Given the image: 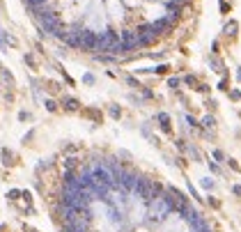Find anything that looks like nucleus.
I'll return each instance as SVG.
<instances>
[{"label": "nucleus", "instance_id": "nucleus-1", "mask_svg": "<svg viewBox=\"0 0 241 232\" xmlns=\"http://www.w3.org/2000/svg\"><path fill=\"white\" fill-rule=\"evenodd\" d=\"M152 184H154L152 179L138 177V184H136V189H133V191H136V193H138L143 200H147V202H149L152 198H154V195H152Z\"/></svg>", "mask_w": 241, "mask_h": 232}, {"label": "nucleus", "instance_id": "nucleus-2", "mask_svg": "<svg viewBox=\"0 0 241 232\" xmlns=\"http://www.w3.org/2000/svg\"><path fill=\"white\" fill-rule=\"evenodd\" d=\"M99 44V34L92 32V30H83L80 32V48H87V51H94Z\"/></svg>", "mask_w": 241, "mask_h": 232}, {"label": "nucleus", "instance_id": "nucleus-3", "mask_svg": "<svg viewBox=\"0 0 241 232\" xmlns=\"http://www.w3.org/2000/svg\"><path fill=\"white\" fill-rule=\"evenodd\" d=\"M48 5V0H25V7L34 11V14H39V11H44V7Z\"/></svg>", "mask_w": 241, "mask_h": 232}, {"label": "nucleus", "instance_id": "nucleus-4", "mask_svg": "<svg viewBox=\"0 0 241 232\" xmlns=\"http://www.w3.org/2000/svg\"><path fill=\"white\" fill-rule=\"evenodd\" d=\"M62 103H64V108H67V111H76V108H78V101H76V99H71V97L62 99Z\"/></svg>", "mask_w": 241, "mask_h": 232}, {"label": "nucleus", "instance_id": "nucleus-5", "mask_svg": "<svg viewBox=\"0 0 241 232\" xmlns=\"http://www.w3.org/2000/svg\"><path fill=\"white\" fill-rule=\"evenodd\" d=\"M184 83H186V85H191L193 90H200V85H202L195 76H186V78H184Z\"/></svg>", "mask_w": 241, "mask_h": 232}, {"label": "nucleus", "instance_id": "nucleus-6", "mask_svg": "<svg viewBox=\"0 0 241 232\" xmlns=\"http://www.w3.org/2000/svg\"><path fill=\"white\" fill-rule=\"evenodd\" d=\"M158 122H161L163 131H170V117H168L166 113H161V115H158Z\"/></svg>", "mask_w": 241, "mask_h": 232}, {"label": "nucleus", "instance_id": "nucleus-7", "mask_svg": "<svg viewBox=\"0 0 241 232\" xmlns=\"http://www.w3.org/2000/svg\"><path fill=\"white\" fill-rule=\"evenodd\" d=\"M0 44H9V46H16V39H14V37H9V34H5V32H0Z\"/></svg>", "mask_w": 241, "mask_h": 232}, {"label": "nucleus", "instance_id": "nucleus-8", "mask_svg": "<svg viewBox=\"0 0 241 232\" xmlns=\"http://www.w3.org/2000/svg\"><path fill=\"white\" fill-rule=\"evenodd\" d=\"M76 166H78V159H67L64 161V168H67V170H76Z\"/></svg>", "mask_w": 241, "mask_h": 232}, {"label": "nucleus", "instance_id": "nucleus-9", "mask_svg": "<svg viewBox=\"0 0 241 232\" xmlns=\"http://www.w3.org/2000/svg\"><path fill=\"white\" fill-rule=\"evenodd\" d=\"M234 30H237V23H234V21H230V23L225 25V32H227V34H234Z\"/></svg>", "mask_w": 241, "mask_h": 232}, {"label": "nucleus", "instance_id": "nucleus-10", "mask_svg": "<svg viewBox=\"0 0 241 232\" xmlns=\"http://www.w3.org/2000/svg\"><path fill=\"white\" fill-rule=\"evenodd\" d=\"M202 124L207 126V129H211V126H214V117H211V115H207V117L202 120Z\"/></svg>", "mask_w": 241, "mask_h": 232}, {"label": "nucleus", "instance_id": "nucleus-11", "mask_svg": "<svg viewBox=\"0 0 241 232\" xmlns=\"http://www.w3.org/2000/svg\"><path fill=\"white\" fill-rule=\"evenodd\" d=\"M154 71H156V74H168V71H170V67H168V65H158Z\"/></svg>", "mask_w": 241, "mask_h": 232}, {"label": "nucleus", "instance_id": "nucleus-12", "mask_svg": "<svg viewBox=\"0 0 241 232\" xmlns=\"http://www.w3.org/2000/svg\"><path fill=\"white\" fill-rule=\"evenodd\" d=\"M2 159H5V163H11V152H7V149H2Z\"/></svg>", "mask_w": 241, "mask_h": 232}, {"label": "nucleus", "instance_id": "nucleus-13", "mask_svg": "<svg viewBox=\"0 0 241 232\" xmlns=\"http://www.w3.org/2000/svg\"><path fill=\"white\" fill-rule=\"evenodd\" d=\"M221 11H223V14H227V11H230V5H227L225 0H223V2H221Z\"/></svg>", "mask_w": 241, "mask_h": 232}, {"label": "nucleus", "instance_id": "nucleus-14", "mask_svg": "<svg viewBox=\"0 0 241 232\" xmlns=\"http://www.w3.org/2000/svg\"><path fill=\"white\" fill-rule=\"evenodd\" d=\"M120 108H117V106H113V108H110V115H113V117H120Z\"/></svg>", "mask_w": 241, "mask_h": 232}, {"label": "nucleus", "instance_id": "nucleus-15", "mask_svg": "<svg viewBox=\"0 0 241 232\" xmlns=\"http://www.w3.org/2000/svg\"><path fill=\"white\" fill-rule=\"evenodd\" d=\"M46 108H48V111L53 113V111H55V108H57V106H55V101H46Z\"/></svg>", "mask_w": 241, "mask_h": 232}, {"label": "nucleus", "instance_id": "nucleus-16", "mask_svg": "<svg viewBox=\"0 0 241 232\" xmlns=\"http://www.w3.org/2000/svg\"><path fill=\"white\" fill-rule=\"evenodd\" d=\"M214 159H218V161H223V152H221V149H216V152H214Z\"/></svg>", "mask_w": 241, "mask_h": 232}, {"label": "nucleus", "instance_id": "nucleus-17", "mask_svg": "<svg viewBox=\"0 0 241 232\" xmlns=\"http://www.w3.org/2000/svg\"><path fill=\"white\" fill-rule=\"evenodd\" d=\"M218 88H221V90H227V80H225V78H223L221 83H218Z\"/></svg>", "mask_w": 241, "mask_h": 232}, {"label": "nucleus", "instance_id": "nucleus-18", "mask_svg": "<svg viewBox=\"0 0 241 232\" xmlns=\"http://www.w3.org/2000/svg\"><path fill=\"white\" fill-rule=\"evenodd\" d=\"M25 62H28L30 67H34V60H32V55H25Z\"/></svg>", "mask_w": 241, "mask_h": 232}, {"label": "nucleus", "instance_id": "nucleus-19", "mask_svg": "<svg viewBox=\"0 0 241 232\" xmlns=\"http://www.w3.org/2000/svg\"><path fill=\"white\" fill-rule=\"evenodd\" d=\"M234 193H237L239 198H241V186H234Z\"/></svg>", "mask_w": 241, "mask_h": 232}, {"label": "nucleus", "instance_id": "nucleus-20", "mask_svg": "<svg viewBox=\"0 0 241 232\" xmlns=\"http://www.w3.org/2000/svg\"><path fill=\"white\" fill-rule=\"evenodd\" d=\"M237 78H239V80H241V69H239V71H237Z\"/></svg>", "mask_w": 241, "mask_h": 232}, {"label": "nucleus", "instance_id": "nucleus-21", "mask_svg": "<svg viewBox=\"0 0 241 232\" xmlns=\"http://www.w3.org/2000/svg\"><path fill=\"white\" fill-rule=\"evenodd\" d=\"M83 232H87V230H83Z\"/></svg>", "mask_w": 241, "mask_h": 232}, {"label": "nucleus", "instance_id": "nucleus-22", "mask_svg": "<svg viewBox=\"0 0 241 232\" xmlns=\"http://www.w3.org/2000/svg\"><path fill=\"white\" fill-rule=\"evenodd\" d=\"M32 232H34V230H32Z\"/></svg>", "mask_w": 241, "mask_h": 232}]
</instances>
